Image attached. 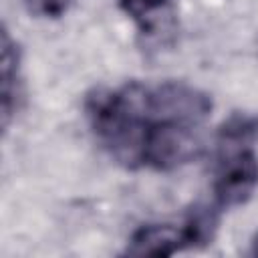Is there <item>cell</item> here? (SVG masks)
Here are the masks:
<instances>
[{"mask_svg":"<svg viewBox=\"0 0 258 258\" xmlns=\"http://www.w3.org/2000/svg\"><path fill=\"white\" fill-rule=\"evenodd\" d=\"M2 127L10 125L18 101V46L2 30Z\"/></svg>","mask_w":258,"mask_h":258,"instance_id":"8992f818","label":"cell"},{"mask_svg":"<svg viewBox=\"0 0 258 258\" xmlns=\"http://www.w3.org/2000/svg\"><path fill=\"white\" fill-rule=\"evenodd\" d=\"M212 111V101L206 93L183 85L163 83L155 89H147V117L155 123H183L196 125L204 121Z\"/></svg>","mask_w":258,"mask_h":258,"instance_id":"6da1fadb","label":"cell"},{"mask_svg":"<svg viewBox=\"0 0 258 258\" xmlns=\"http://www.w3.org/2000/svg\"><path fill=\"white\" fill-rule=\"evenodd\" d=\"M24 6L34 16L58 18V16H62L69 10L71 0H24Z\"/></svg>","mask_w":258,"mask_h":258,"instance_id":"52a82bcc","label":"cell"},{"mask_svg":"<svg viewBox=\"0 0 258 258\" xmlns=\"http://www.w3.org/2000/svg\"><path fill=\"white\" fill-rule=\"evenodd\" d=\"M119 6L131 16L145 44H169L175 34V12L171 0H119Z\"/></svg>","mask_w":258,"mask_h":258,"instance_id":"277c9868","label":"cell"},{"mask_svg":"<svg viewBox=\"0 0 258 258\" xmlns=\"http://www.w3.org/2000/svg\"><path fill=\"white\" fill-rule=\"evenodd\" d=\"M183 248H191L189 234L185 226H173V224H147L133 232V236L127 242L125 254L127 256H151V258H163L171 256Z\"/></svg>","mask_w":258,"mask_h":258,"instance_id":"5b68a950","label":"cell"},{"mask_svg":"<svg viewBox=\"0 0 258 258\" xmlns=\"http://www.w3.org/2000/svg\"><path fill=\"white\" fill-rule=\"evenodd\" d=\"M258 185V157L246 145L226 147L214 181L216 204L220 208H234L244 204Z\"/></svg>","mask_w":258,"mask_h":258,"instance_id":"7a4b0ae2","label":"cell"},{"mask_svg":"<svg viewBox=\"0 0 258 258\" xmlns=\"http://www.w3.org/2000/svg\"><path fill=\"white\" fill-rule=\"evenodd\" d=\"M202 153V141L191 125L153 123L145 145V163L155 169H173L194 161Z\"/></svg>","mask_w":258,"mask_h":258,"instance_id":"3957f363","label":"cell"},{"mask_svg":"<svg viewBox=\"0 0 258 258\" xmlns=\"http://www.w3.org/2000/svg\"><path fill=\"white\" fill-rule=\"evenodd\" d=\"M252 254H254V256H258V234L252 238Z\"/></svg>","mask_w":258,"mask_h":258,"instance_id":"ba28073f","label":"cell"}]
</instances>
